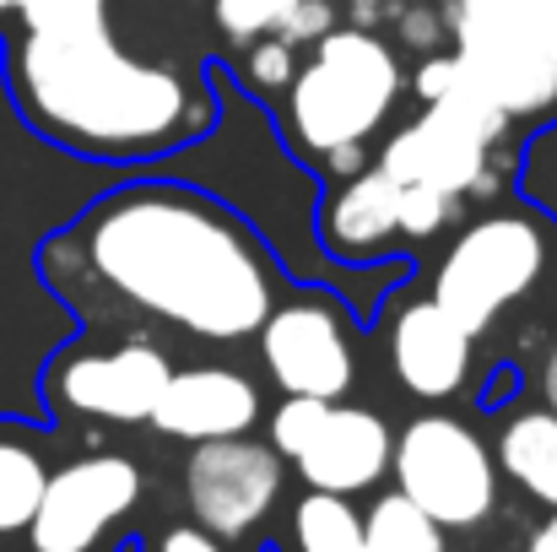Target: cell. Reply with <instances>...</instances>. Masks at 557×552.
Masks as SVG:
<instances>
[{"mask_svg":"<svg viewBox=\"0 0 557 552\" xmlns=\"http://www.w3.org/2000/svg\"><path fill=\"white\" fill-rule=\"evenodd\" d=\"M455 60L498 114H557V0H455L449 5Z\"/></svg>","mask_w":557,"mask_h":552,"instance_id":"4","label":"cell"},{"mask_svg":"<svg viewBox=\"0 0 557 552\" xmlns=\"http://www.w3.org/2000/svg\"><path fill=\"white\" fill-rule=\"evenodd\" d=\"M169 358L147 342L114 347V353H82L54 368V395L98 422H147L163 384H169Z\"/></svg>","mask_w":557,"mask_h":552,"instance_id":"10","label":"cell"},{"mask_svg":"<svg viewBox=\"0 0 557 552\" xmlns=\"http://www.w3.org/2000/svg\"><path fill=\"white\" fill-rule=\"evenodd\" d=\"M158 552H227L211 531H200V526H180V531H169L163 537V548Z\"/></svg>","mask_w":557,"mask_h":552,"instance_id":"26","label":"cell"},{"mask_svg":"<svg viewBox=\"0 0 557 552\" xmlns=\"http://www.w3.org/2000/svg\"><path fill=\"white\" fill-rule=\"evenodd\" d=\"M363 542H369V552H449L444 526L428 520L406 493H384L363 515Z\"/></svg>","mask_w":557,"mask_h":552,"instance_id":"17","label":"cell"},{"mask_svg":"<svg viewBox=\"0 0 557 552\" xmlns=\"http://www.w3.org/2000/svg\"><path fill=\"white\" fill-rule=\"evenodd\" d=\"M542 266H547V238L531 217H515V211L482 217L449 244L428 298L466 336H482L509 304H520L536 287Z\"/></svg>","mask_w":557,"mask_h":552,"instance_id":"6","label":"cell"},{"mask_svg":"<svg viewBox=\"0 0 557 552\" xmlns=\"http://www.w3.org/2000/svg\"><path fill=\"white\" fill-rule=\"evenodd\" d=\"M498 471H509V482H520L536 504L557 510V412L536 406L504 422L498 433Z\"/></svg>","mask_w":557,"mask_h":552,"instance_id":"15","label":"cell"},{"mask_svg":"<svg viewBox=\"0 0 557 552\" xmlns=\"http://www.w3.org/2000/svg\"><path fill=\"white\" fill-rule=\"evenodd\" d=\"M389 455H395V433L384 428L379 412L325 401V412H320L314 433L304 439V450L293 455V466L309 482V493L352 499L389 471Z\"/></svg>","mask_w":557,"mask_h":552,"instance_id":"11","label":"cell"},{"mask_svg":"<svg viewBox=\"0 0 557 552\" xmlns=\"http://www.w3.org/2000/svg\"><path fill=\"white\" fill-rule=\"evenodd\" d=\"M325 244L347 260H369L379 249H389L400 238V189L384 180L379 169H363L352 180H342V189L325 206Z\"/></svg>","mask_w":557,"mask_h":552,"instance_id":"14","label":"cell"},{"mask_svg":"<svg viewBox=\"0 0 557 552\" xmlns=\"http://www.w3.org/2000/svg\"><path fill=\"white\" fill-rule=\"evenodd\" d=\"M525 552H557V510H553V520L531 537V548H525Z\"/></svg>","mask_w":557,"mask_h":552,"instance_id":"29","label":"cell"},{"mask_svg":"<svg viewBox=\"0 0 557 552\" xmlns=\"http://www.w3.org/2000/svg\"><path fill=\"white\" fill-rule=\"evenodd\" d=\"M141 499V466L125 455H82L60 471H49L38 515H33V548L38 552H92L114 520H125Z\"/></svg>","mask_w":557,"mask_h":552,"instance_id":"8","label":"cell"},{"mask_svg":"<svg viewBox=\"0 0 557 552\" xmlns=\"http://www.w3.org/2000/svg\"><path fill=\"white\" fill-rule=\"evenodd\" d=\"M244 71H249V82H255V87H265V93H282V87L293 82V71H298V49L265 33V38H255V44H249V54H244Z\"/></svg>","mask_w":557,"mask_h":552,"instance_id":"22","label":"cell"},{"mask_svg":"<svg viewBox=\"0 0 557 552\" xmlns=\"http://www.w3.org/2000/svg\"><path fill=\"white\" fill-rule=\"evenodd\" d=\"M16 5H22V0H0V11H16Z\"/></svg>","mask_w":557,"mask_h":552,"instance_id":"31","label":"cell"},{"mask_svg":"<svg viewBox=\"0 0 557 552\" xmlns=\"http://www.w3.org/2000/svg\"><path fill=\"white\" fill-rule=\"evenodd\" d=\"M320 163H325V174H331V180H352V174H363L369 147H331Z\"/></svg>","mask_w":557,"mask_h":552,"instance_id":"27","label":"cell"},{"mask_svg":"<svg viewBox=\"0 0 557 552\" xmlns=\"http://www.w3.org/2000/svg\"><path fill=\"white\" fill-rule=\"evenodd\" d=\"M255 336H260V358L282 384V395L342 401L352 390L358 358H352V342L336 309L314 298H293V304H276Z\"/></svg>","mask_w":557,"mask_h":552,"instance_id":"9","label":"cell"},{"mask_svg":"<svg viewBox=\"0 0 557 552\" xmlns=\"http://www.w3.org/2000/svg\"><path fill=\"white\" fill-rule=\"evenodd\" d=\"M542 395H547V412H557V342L547 353V364H542Z\"/></svg>","mask_w":557,"mask_h":552,"instance_id":"28","label":"cell"},{"mask_svg":"<svg viewBox=\"0 0 557 552\" xmlns=\"http://www.w3.org/2000/svg\"><path fill=\"white\" fill-rule=\"evenodd\" d=\"M406 33L428 44V38H433V22H428V16H406Z\"/></svg>","mask_w":557,"mask_h":552,"instance_id":"30","label":"cell"},{"mask_svg":"<svg viewBox=\"0 0 557 552\" xmlns=\"http://www.w3.org/2000/svg\"><path fill=\"white\" fill-rule=\"evenodd\" d=\"M147 422L169 439H185V444L244 439L260 422V390L238 368H174Z\"/></svg>","mask_w":557,"mask_h":552,"instance_id":"12","label":"cell"},{"mask_svg":"<svg viewBox=\"0 0 557 552\" xmlns=\"http://www.w3.org/2000/svg\"><path fill=\"white\" fill-rule=\"evenodd\" d=\"M287 5H298V0H216V27L233 44H255V38H265L282 22Z\"/></svg>","mask_w":557,"mask_h":552,"instance_id":"19","label":"cell"},{"mask_svg":"<svg viewBox=\"0 0 557 552\" xmlns=\"http://www.w3.org/2000/svg\"><path fill=\"white\" fill-rule=\"evenodd\" d=\"M389 471L395 493H406L444 531H471L498 510V461L460 417H411L395 433Z\"/></svg>","mask_w":557,"mask_h":552,"instance_id":"5","label":"cell"},{"mask_svg":"<svg viewBox=\"0 0 557 552\" xmlns=\"http://www.w3.org/2000/svg\"><path fill=\"white\" fill-rule=\"evenodd\" d=\"M406 76L395 49L369 27H331L314 54L287 82V125L309 152L369 147V136L389 120Z\"/></svg>","mask_w":557,"mask_h":552,"instance_id":"3","label":"cell"},{"mask_svg":"<svg viewBox=\"0 0 557 552\" xmlns=\"http://www.w3.org/2000/svg\"><path fill=\"white\" fill-rule=\"evenodd\" d=\"M54 249L120 304L169 320L200 342H244L276 309L271 266L255 233L206 195L136 184L87 211Z\"/></svg>","mask_w":557,"mask_h":552,"instance_id":"1","label":"cell"},{"mask_svg":"<svg viewBox=\"0 0 557 552\" xmlns=\"http://www.w3.org/2000/svg\"><path fill=\"white\" fill-rule=\"evenodd\" d=\"M336 27V5L331 0H298V5H287L282 11V22L271 27V38H282V44H320L325 33Z\"/></svg>","mask_w":557,"mask_h":552,"instance_id":"25","label":"cell"},{"mask_svg":"<svg viewBox=\"0 0 557 552\" xmlns=\"http://www.w3.org/2000/svg\"><path fill=\"white\" fill-rule=\"evenodd\" d=\"M520 189H525L536 206L557 211V125L547 131V136H536V142L525 147V163H520Z\"/></svg>","mask_w":557,"mask_h":552,"instance_id":"24","label":"cell"},{"mask_svg":"<svg viewBox=\"0 0 557 552\" xmlns=\"http://www.w3.org/2000/svg\"><path fill=\"white\" fill-rule=\"evenodd\" d=\"M293 542L298 552H369L363 515L336 493H309L293 510Z\"/></svg>","mask_w":557,"mask_h":552,"instance_id":"18","label":"cell"},{"mask_svg":"<svg viewBox=\"0 0 557 552\" xmlns=\"http://www.w3.org/2000/svg\"><path fill=\"white\" fill-rule=\"evenodd\" d=\"M11 71L27 120L82 152H158L189 136V125L200 120L185 76L120 49L109 22L27 33Z\"/></svg>","mask_w":557,"mask_h":552,"instance_id":"2","label":"cell"},{"mask_svg":"<svg viewBox=\"0 0 557 552\" xmlns=\"http://www.w3.org/2000/svg\"><path fill=\"white\" fill-rule=\"evenodd\" d=\"M320 412H325V401H314V395H282V406L271 412V450L282 461H293L304 450V439L314 433Z\"/></svg>","mask_w":557,"mask_h":552,"instance_id":"20","label":"cell"},{"mask_svg":"<svg viewBox=\"0 0 557 552\" xmlns=\"http://www.w3.org/2000/svg\"><path fill=\"white\" fill-rule=\"evenodd\" d=\"M282 455L260 439H211L195 444L185 466V499L200 531H211L216 542L249 537L271 504L282 499Z\"/></svg>","mask_w":557,"mask_h":552,"instance_id":"7","label":"cell"},{"mask_svg":"<svg viewBox=\"0 0 557 552\" xmlns=\"http://www.w3.org/2000/svg\"><path fill=\"white\" fill-rule=\"evenodd\" d=\"M27 33H49V27H82V22H109V0H22L16 5Z\"/></svg>","mask_w":557,"mask_h":552,"instance_id":"23","label":"cell"},{"mask_svg":"<svg viewBox=\"0 0 557 552\" xmlns=\"http://www.w3.org/2000/svg\"><path fill=\"white\" fill-rule=\"evenodd\" d=\"M400 189V184H395ZM455 195H438V189H400V233L406 238H433L438 228H449L455 217Z\"/></svg>","mask_w":557,"mask_h":552,"instance_id":"21","label":"cell"},{"mask_svg":"<svg viewBox=\"0 0 557 552\" xmlns=\"http://www.w3.org/2000/svg\"><path fill=\"white\" fill-rule=\"evenodd\" d=\"M471 342L433 298L422 304H406L395 315V331H389V364L395 379L417 395V401H449L460 395L466 373H471Z\"/></svg>","mask_w":557,"mask_h":552,"instance_id":"13","label":"cell"},{"mask_svg":"<svg viewBox=\"0 0 557 552\" xmlns=\"http://www.w3.org/2000/svg\"><path fill=\"white\" fill-rule=\"evenodd\" d=\"M44 482H49L44 455L22 439H0V537H16L33 526Z\"/></svg>","mask_w":557,"mask_h":552,"instance_id":"16","label":"cell"}]
</instances>
